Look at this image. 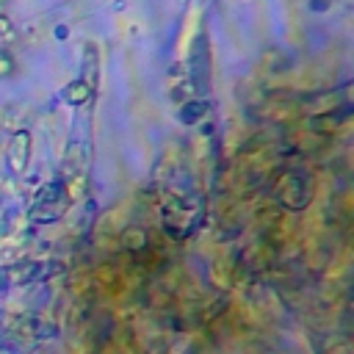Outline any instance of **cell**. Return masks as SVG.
Returning <instances> with one entry per match:
<instances>
[{
	"instance_id": "cell-1",
	"label": "cell",
	"mask_w": 354,
	"mask_h": 354,
	"mask_svg": "<svg viewBox=\"0 0 354 354\" xmlns=\"http://www.w3.org/2000/svg\"><path fill=\"white\" fill-rule=\"evenodd\" d=\"M61 196H66V194H64V188H61V185H50L47 191H41V196H39V199H41V202H53V199H61ZM58 213H61L58 207H55V210H44V221L55 218Z\"/></svg>"
},
{
	"instance_id": "cell-2",
	"label": "cell",
	"mask_w": 354,
	"mask_h": 354,
	"mask_svg": "<svg viewBox=\"0 0 354 354\" xmlns=\"http://www.w3.org/2000/svg\"><path fill=\"white\" fill-rule=\"evenodd\" d=\"M202 3H210V0H202Z\"/></svg>"
}]
</instances>
